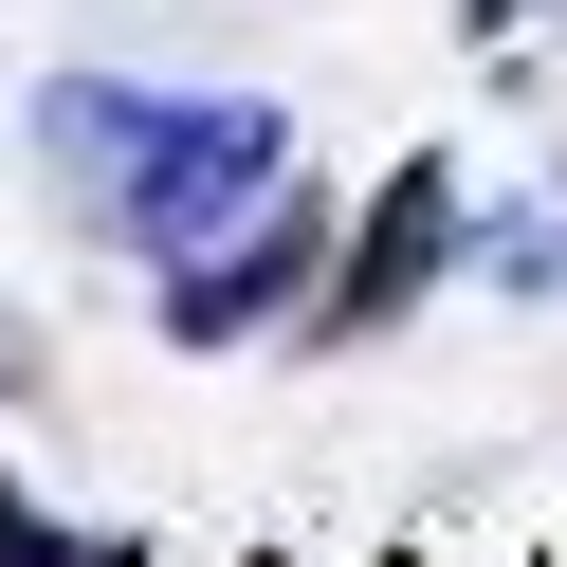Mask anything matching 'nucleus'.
<instances>
[{
    "instance_id": "5",
    "label": "nucleus",
    "mask_w": 567,
    "mask_h": 567,
    "mask_svg": "<svg viewBox=\"0 0 567 567\" xmlns=\"http://www.w3.org/2000/svg\"><path fill=\"white\" fill-rule=\"evenodd\" d=\"M494 275H530V293H567V220H513V238H494Z\"/></svg>"
},
{
    "instance_id": "6",
    "label": "nucleus",
    "mask_w": 567,
    "mask_h": 567,
    "mask_svg": "<svg viewBox=\"0 0 567 567\" xmlns=\"http://www.w3.org/2000/svg\"><path fill=\"white\" fill-rule=\"evenodd\" d=\"M0 384H38V330H19V311H0Z\"/></svg>"
},
{
    "instance_id": "7",
    "label": "nucleus",
    "mask_w": 567,
    "mask_h": 567,
    "mask_svg": "<svg viewBox=\"0 0 567 567\" xmlns=\"http://www.w3.org/2000/svg\"><path fill=\"white\" fill-rule=\"evenodd\" d=\"M513 19H530V0H476V38H513Z\"/></svg>"
},
{
    "instance_id": "2",
    "label": "nucleus",
    "mask_w": 567,
    "mask_h": 567,
    "mask_svg": "<svg viewBox=\"0 0 567 567\" xmlns=\"http://www.w3.org/2000/svg\"><path fill=\"white\" fill-rule=\"evenodd\" d=\"M440 275H457V165H440V147H403V165H384V202L330 238V275H311V311H293V330L367 348V330H403Z\"/></svg>"
},
{
    "instance_id": "4",
    "label": "nucleus",
    "mask_w": 567,
    "mask_h": 567,
    "mask_svg": "<svg viewBox=\"0 0 567 567\" xmlns=\"http://www.w3.org/2000/svg\"><path fill=\"white\" fill-rule=\"evenodd\" d=\"M0 567H92V549H74V530H55V513H38L19 476H0Z\"/></svg>"
},
{
    "instance_id": "3",
    "label": "nucleus",
    "mask_w": 567,
    "mask_h": 567,
    "mask_svg": "<svg viewBox=\"0 0 567 567\" xmlns=\"http://www.w3.org/2000/svg\"><path fill=\"white\" fill-rule=\"evenodd\" d=\"M311 275H330V202H293L275 184L238 238H202V257H165V330L184 348H238V330H293L311 311Z\"/></svg>"
},
{
    "instance_id": "1",
    "label": "nucleus",
    "mask_w": 567,
    "mask_h": 567,
    "mask_svg": "<svg viewBox=\"0 0 567 567\" xmlns=\"http://www.w3.org/2000/svg\"><path fill=\"white\" fill-rule=\"evenodd\" d=\"M55 165L111 184V238H128V257H202V238H238L275 184H293V111H257V92H111V74H74V92H55Z\"/></svg>"
},
{
    "instance_id": "8",
    "label": "nucleus",
    "mask_w": 567,
    "mask_h": 567,
    "mask_svg": "<svg viewBox=\"0 0 567 567\" xmlns=\"http://www.w3.org/2000/svg\"><path fill=\"white\" fill-rule=\"evenodd\" d=\"M384 567H421V549H384Z\"/></svg>"
}]
</instances>
